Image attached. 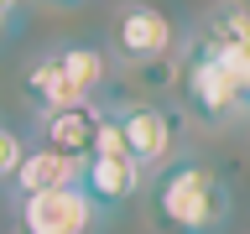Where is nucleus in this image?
Masks as SVG:
<instances>
[{"mask_svg": "<svg viewBox=\"0 0 250 234\" xmlns=\"http://www.w3.org/2000/svg\"><path fill=\"white\" fill-rule=\"evenodd\" d=\"M172 42H177V26H172V16L162 11V5L136 0V5H125V11L115 16V47H120V58H130V62L167 58Z\"/></svg>", "mask_w": 250, "mask_h": 234, "instance_id": "nucleus-6", "label": "nucleus"}, {"mask_svg": "<svg viewBox=\"0 0 250 234\" xmlns=\"http://www.w3.org/2000/svg\"><path fill=\"white\" fill-rule=\"evenodd\" d=\"M21 156H26V146H21V136H16L11 125H0V177L11 182V172L21 167Z\"/></svg>", "mask_w": 250, "mask_h": 234, "instance_id": "nucleus-11", "label": "nucleus"}, {"mask_svg": "<svg viewBox=\"0 0 250 234\" xmlns=\"http://www.w3.org/2000/svg\"><path fill=\"white\" fill-rule=\"evenodd\" d=\"M99 125H104V109H99V104H73V109L42 120V146L73 156V161H89L94 140H99Z\"/></svg>", "mask_w": 250, "mask_h": 234, "instance_id": "nucleus-10", "label": "nucleus"}, {"mask_svg": "<svg viewBox=\"0 0 250 234\" xmlns=\"http://www.w3.org/2000/svg\"><path fill=\"white\" fill-rule=\"evenodd\" d=\"M193 52H208V58H250V0H224L203 16L198 37H193Z\"/></svg>", "mask_w": 250, "mask_h": 234, "instance_id": "nucleus-8", "label": "nucleus"}, {"mask_svg": "<svg viewBox=\"0 0 250 234\" xmlns=\"http://www.w3.org/2000/svg\"><path fill=\"white\" fill-rule=\"evenodd\" d=\"M109 120H115L125 151H130V161H136L141 172L167 161V151H172V115H167V109H156V104H125V109H115Z\"/></svg>", "mask_w": 250, "mask_h": 234, "instance_id": "nucleus-7", "label": "nucleus"}, {"mask_svg": "<svg viewBox=\"0 0 250 234\" xmlns=\"http://www.w3.org/2000/svg\"><path fill=\"white\" fill-rule=\"evenodd\" d=\"M183 104L203 125H229L250 115V58H208V52H188L183 62Z\"/></svg>", "mask_w": 250, "mask_h": 234, "instance_id": "nucleus-3", "label": "nucleus"}, {"mask_svg": "<svg viewBox=\"0 0 250 234\" xmlns=\"http://www.w3.org/2000/svg\"><path fill=\"white\" fill-rule=\"evenodd\" d=\"M229 182L224 172L198 161V156H183V161H167L151 182V224L156 234H219L229 224Z\"/></svg>", "mask_w": 250, "mask_h": 234, "instance_id": "nucleus-1", "label": "nucleus"}, {"mask_svg": "<svg viewBox=\"0 0 250 234\" xmlns=\"http://www.w3.org/2000/svg\"><path fill=\"white\" fill-rule=\"evenodd\" d=\"M16 11H21V0H0V37H5V26L16 21Z\"/></svg>", "mask_w": 250, "mask_h": 234, "instance_id": "nucleus-12", "label": "nucleus"}, {"mask_svg": "<svg viewBox=\"0 0 250 234\" xmlns=\"http://www.w3.org/2000/svg\"><path fill=\"white\" fill-rule=\"evenodd\" d=\"M47 5H89V0H47Z\"/></svg>", "mask_w": 250, "mask_h": 234, "instance_id": "nucleus-13", "label": "nucleus"}, {"mask_svg": "<svg viewBox=\"0 0 250 234\" xmlns=\"http://www.w3.org/2000/svg\"><path fill=\"white\" fill-rule=\"evenodd\" d=\"M94 208L83 187H58V193H31L16 198V229L21 234H89Z\"/></svg>", "mask_w": 250, "mask_h": 234, "instance_id": "nucleus-5", "label": "nucleus"}, {"mask_svg": "<svg viewBox=\"0 0 250 234\" xmlns=\"http://www.w3.org/2000/svg\"><path fill=\"white\" fill-rule=\"evenodd\" d=\"M99 83H104V52L89 42H68L58 52H42L26 68V104L47 120L73 104H89V94Z\"/></svg>", "mask_w": 250, "mask_h": 234, "instance_id": "nucleus-2", "label": "nucleus"}, {"mask_svg": "<svg viewBox=\"0 0 250 234\" xmlns=\"http://www.w3.org/2000/svg\"><path fill=\"white\" fill-rule=\"evenodd\" d=\"M83 182V161L62 151H47V146H26L21 167L11 172L16 198H31V193H58V187H78Z\"/></svg>", "mask_w": 250, "mask_h": 234, "instance_id": "nucleus-9", "label": "nucleus"}, {"mask_svg": "<svg viewBox=\"0 0 250 234\" xmlns=\"http://www.w3.org/2000/svg\"><path fill=\"white\" fill-rule=\"evenodd\" d=\"M141 182V167L130 161V151H125L120 130H115V120L104 115V125H99V140H94V156L83 161V193H89L94 208H120L130 193H136Z\"/></svg>", "mask_w": 250, "mask_h": 234, "instance_id": "nucleus-4", "label": "nucleus"}]
</instances>
